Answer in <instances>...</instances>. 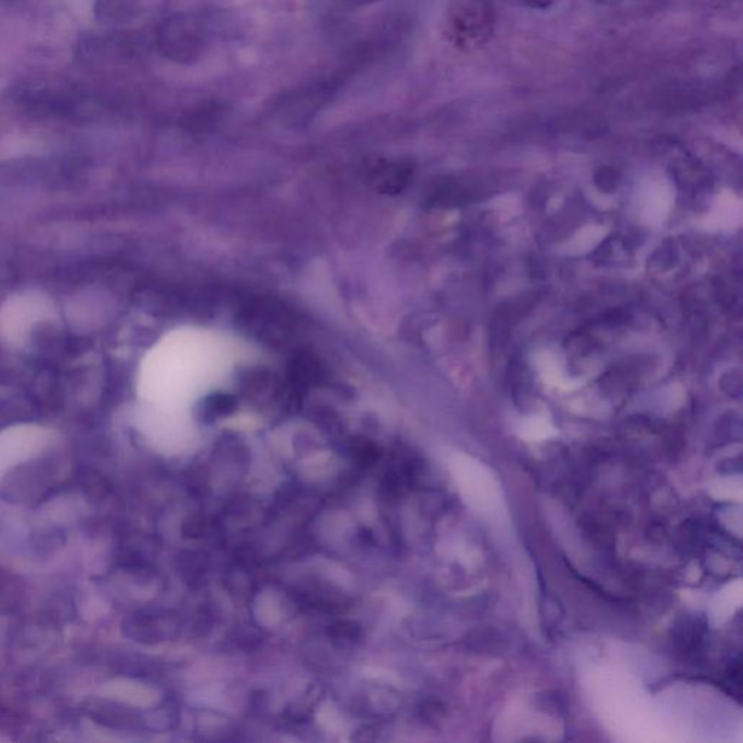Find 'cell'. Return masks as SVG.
<instances>
[{"mask_svg":"<svg viewBox=\"0 0 743 743\" xmlns=\"http://www.w3.org/2000/svg\"><path fill=\"white\" fill-rule=\"evenodd\" d=\"M132 0H97L94 18L103 24H117L131 14Z\"/></svg>","mask_w":743,"mask_h":743,"instance_id":"277c9868","label":"cell"},{"mask_svg":"<svg viewBox=\"0 0 743 743\" xmlns=\"http://www.w3.org/2000/svg\"><path fill=\"white\" fill-rule=\"evenodd\" d=\"M235 362L238 349L225 334L196 328L174 330L141 363V397L162 410L182 407L226 384Z\"/></svg>","mask_w":743,"mask_h":743,"instance_id":"6da1fadb","label":"cell"},{"mask_svg":"<svg viewBox=\"0 0 743 743\" xmlns=\"http://www.w3.org/2000/svg\"><path fill=\"white\" fill-rule=\"evenodd\" d=\"M494 11L488 0H462L450 20V37L459 47L483 46L491 36Z\"/></svg>","mask_w":743,"mask_h":743,"instance_id":"7a4b0ae2","label":"cell"},{"mask_svg":"<svg viewBox=\"0 0 743 743\" xmlns=\"http://www.w3.org/2000/svg\"><path fill=\"white\" fill-rule=\"evenodd\" d=\"M526 2L531 8H542L543 10V8L551 7L555 0H526Z\"/></svg>","mask_w":743,"mask_h":743,"instance_id":"5b68a950","label":"cell"},{"mask_svg":"<svg viewBox=\"0 0 743 743\" xmlns=\"http://www.w3.org/2000/svg\"><path fill=\"white\" fill-rule=\"evenodd\" d=\"M51 311L49 299L37 295H23L11 300L2 317L3 332L12 342H23L25 334L29 333L34 320H41Z\"/></svg>","mask_w":743,"mask_h":743,"instance_id":"3957f363","label":"cell"}]
</instances>
